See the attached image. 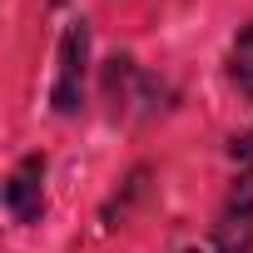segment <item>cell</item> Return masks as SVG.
Returning <instances> with one entry per match:
<instances>
[{"mask_svg":"<svg viewBox=\"0 0 253 253\" xmlns=\"http://www.w3.org/2000/svg\"><path fill=\"white\" fill-rule=\"evenodd\" d=\"M84 75H89V25L70 20V30L60 35V70H55V89H50L55 114L70 119L84 109Z\"/></svg>","mask_w":253,"mask_h":253,"instance_id":"6da1fadb","label":"cell"},{"mask_svg":"<svg viewBox=\"0 0 253 253\" xmlns=\"http://www.w3.org/2000/svg\"><path fill=\"white\" fill-rule=\"evenodd\" d=\"M213 248L218 253H248L253 248V174H243L213 223Z\"/></svg>","mask_w":253,"mask_h":253,"instance_id":"7a4b0ae2","label":"cell"},{"mask_svg":"<svg viewBox=\"0 0 253 253\" xmlns=\"http://www.w3.org/2000/svg\"><path fill=\"white\" fill-rule=\"evenodd\" d=\"M5 209L15 223H35L45 213V159L30 154L15 164V174L5 179Z\"/></svg>","mask_w":253,"mask_h":253,"instance_id":"3957f363","label":"cell"},{"mask_svg":"<svg viewBox=\"0 0 253 253\" xmlns=\"http://www.w3.org/2000/svg\"><path fill=\"white\" fill-rule=\"evenodd\" d=\"M228 80L243 99H253V25H243L233 35V50H228Z\"/></svg>","mask_w":253,"mask_h":253,"instance_id":"277c9868","label":"cell"},{"mask_svg":"<svg viewBox=\"0 0 253 253\" xmlns=\"http://www.w3.org/2000/svg\"><path fill=\"white\" fill-rule=\"evenodd\" d=\"M233 159H243V164H253V134H243V139H233Z\"/></svg>","mask_w":253,"mask_h":253,"instance_id":"5b68a950","label":"cell"},{"mask_svg":"<svg viewBox=\"0 0 253 253\" xmlns=\"http://www.w3.org/2000/svg\"><path fill=\"white\" fill-rule=\"evenodd\" d=\"M189 253H199V248H189Z\"/></svg>","mask_w":253,"mask_h":253,"instance_id":"8992f818","label":"cell"}]
</instances>
